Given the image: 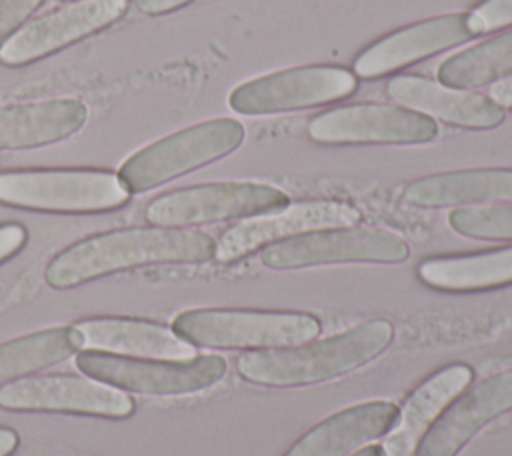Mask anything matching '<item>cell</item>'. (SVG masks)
Masks as SVG:
<instances>
[{"mask_svg":"<svg viewBox=\"0 0 512 456\" xmlns=\"http://www.w3.org/2000/svg\"><path fill=\"white\" fill-rule=\"evenodd\" d=\"M410 246L394 232L364 226H338L298 234L264 248L262 264L276 270L334 262H402Z\"/></svg>","mask_w":512,"mask_h":456,"instance_id":"cell-8","label":"cell"},{"mask_svg":"<svg viewBox=\"0 0 512 456\" xmlns=\"http://www.w3.org/2000/svg\"><path fill=\"white\" fill-rule=\"evenodd\" d=\"M288 204V194L270 184L210 182L156 196L148 202L144 216L154 226L182 228L270 214Z\"/></svg>","mask_w":512,"mask_h":456,"instance_id":"cell-6","label":"cell"},{"mask_svg":"<svg viewBox=\"0 0 512 456\" xmlns=\"http://www.w3.org/2000/svg\"><path fill=\"white\" fill-rule=\"evenodd\" d=\"M88 120L78 98H50L0 106V150H28L74 136Z\"/></svg>","mask_w":512,"mask_h":456,"instance_id":"cell-18","label":"cell"},{"mask_svg":"<svg viewBox=\"0 0 512 456\" xmlns=\"http://www.w3.org/2000/svg\"><path fill=\"white\" fill-rule=\"evenodd\" d=\"M472 380L466 364H452L424 380L404 402L382 444L384 456H414L428 426Z\"/></svg>","mask_w":512,"mask_h":456,"instance_id":"cell-20","label":"cell"},{"mask_svg":"<svg viewBox=\"0 0 512 456\" xmlns=\"http://www.w3.org/2000/svg\"><path fill=\"white\" fill-rule=\"evenodd\" d=\"M356 84V76L340 66L288 68L238 84L228 94V106L248 116L304 110L342 100Z\"/></svg>","mask_w":512,"mask_h":456,"instance_id":"cell-9","label":"cell"},{"mask_svg":"<svg viewBox=\"0 0 512 456\" xmlns=\"http://www.w3.org/2000/svg\"><path fill=\"white\" fill-rule=\"evenodd\" d=\"M44 0H0V50Z\"/></svg>","mask_w":512,"mask_h":456,"instance_id":"cell-27","label":"cell"},{"mask_svg":"<svg viewBox=\"0 0 512 456\" xmlns=\"http://www.w3.org/2000/svg\"><path fill=\"white\" fill-rule=\"evenodd\" d=\"M466 16L472 36L508 28L512 26V0H482Z\"/></svg>","mask_w":512,"mask_h":456,"instance_id":"cell-26","label":"cell"},{"mask_svg":"<svg viewBox=\"0 0 512 456\" xmlns=\"http://www.w3.org/2000/svg\"><path fill=\"white\" fill-rule=\"evenodd\" d=\"M388 96L424 116H434L458 128L486 130L504 120L500 108L490 96L454 90L416 74H402L386 84Z\"/></svg>","mask_w":512,"mask_h":456,"instance_id":"cell-16","label":"cell"},{"mask_svg":"<svg viewBox=\"0 0 512 456\" xmlns=\"http://www.w3.org/2000/svg\"><path fill=\"white\" fill-rule=\"evenodd\" d=\"M490 98L500 108H510L512 110V76H506L504 80H498L496 84H492Z\"/></svg>","mask_w":512,"mask_h":456,"instance_id":"cell-30","label":"cell"},{"mask_svg":"<svg viewBox=\"0 0 512 456\" xmlns=\"http://www.w3.org/2000/svg\"><path fill=\"white\" fill-rule=\"evenodd\" d=\"M216 254L212 236L200 230L168 226H130L82 238L60 250L44 270L56 290L154 264H202Z\"/></svg>","mask_w":512,"mask_h":456,"instance_id":"cell-1","label":"cell"},{"mask_svg":"<svg viewBox=\"0 0 512 456\" xmlns=\"http://www.w3.org/2000/svg\"><path fill=\"white\" fill-rule=\"evenodd\" d=\"M82 344L94 350L132 356L188 360L196 356L194 344L180 338L174 330L152 320L138 318H86L74 324Z\"/></svg>","mask_w":512,"mask_h":456,"instance_id":"cell-17","label":"cell"},{"mask_svg":"<svg viewBox=\"0 0 512 456\" xmlns=\"http://www.w3.org/2000/svg\"><path fill=\"white\" fill-rule=\"evenodd\" d=\"M76 366L94 380L146 396H180L214 386L226 374V360L216 354L188 360H144L102 350H80Z\"/></svg>","mask_w":512,"mask_h":456,"instance_id":"cell-7","label":"cell"},{"mask_svg":"<svg viewBox=\"0 0 512 456\" xmlns=\"http://www.w3.org/2000/svg\"><path fill=\"white\" fill-rule=\"evenodd\" d=\"M0 406L18 412H70L102 418H126L132 398L116 386L72 374H42L0 388Z\"/></svg>","mask_w":512,"mask_h":456,"instance_id":"cell-12","label":"cell"},{"mask_svg":"<svg viewBox=\"0 0 512 456\" xmlns=\"http://www.w3.org/2000/svg\"><path fill=\"white\" fill-rule=\"evenodd\" d=\"M242 142L244 126L238 120L210 118L136 150L118 176L130 194H140L232 154Z\"/></svg>","mask_w":512,"mask_h":456,"instance_id":"cell-3","label":"cell"},{"mask_svg":"<svg viewBox=\"0 0 512 456\" xmlns=\"http://www.w3.org/2000/svg\"><path fill=\"white\" fill-rule=\"evenodd\" d=\"M392 336V324L378 318L314 344L246 352L236 360V370L262 386L318 384L368 364L388 348Z\"/></svg>","mask_w":512,"mask_h":456,"instance_id":"cell-2","label":"cell"},{"mask_svg":"<svg viewBox=\"0 0 512 456\" xmlns=\"http://www.w3.org/2000/svg\"><path fill=\"white\" fill-rule=\"evenodd\" d=\"M472 32L464 12L428 18L400 28L372 46L354 60V74L360 78H378L414 64L422 58L468 42Z\"/></svg>","mask_w":512,"mask_h":456,"instance_id":"cell-14","label":"cell"},{"mask_svg":"<svg viewBox=\"0 0 512 456\" xmlns=\"http://www.w3.org/2000/svg\"><path fill=\"white\" fill-rule=\"evenodd\" d=\"M130 0H76L24 24L0 50L4 66L48 58L124 18Z\"/></svg>","mask_w":512,"mask_h":456,"instance_id":"cell-10","label":"cell"},{"mask_svg":"<svg viewBox=\"0 0 512 456\" xmlns=\"http://www.w3.org/2000/svg\"><path fill=\"white\" fill-rule=\"evenodd\" d=\"M404 200L420 208L512 202V170L474 168L424 176L406 186Z\"/></svg>","mask_w":512,"mask_h":456,"instance_id":"cell-21","label":"cell"},{"mask_svg":"<svg viewBox=\"0 0 512 456\" xmlns=\"http://www.w3.org/2000/svg\"><path fill=\"white\" fill-rule=\"evenodd\" d=\"M454 232L478 240H512V204L456 208L448 214Z\"/></svg>","mask_w":512,"mask_h":456,"instance_id":"cell-25","label":"cell"},{"mask_svg":"<svg viewBox=\"0 0 512 456\" xmlns=\"http://www.w3.org/2000/svg\"><path fill=\"white\" fill-rule=\"evenodd\" d=\"M352 456H384V452H382V446L370 444V446H366V448H362V450L354 452Z\"/></svg>","mask_w":512,"mask_h":456,"instance_id":"cell-32","label":"cell"},{"mask_svg":"<svg viewBox=\"0 0 512 456\" xmlns=\"http://www.w3.org/2000/svg\"><path fill=\"white\" fill-rule=\"evenodd\" d=\"M442 86L470 90L512 74V32L456 52L438 66Z\"/></svg>","mask_w":512,"mask_h":456,"instance_id":"cell-24","label":"cell"},{"mask_svg":"<svg viewBox=\"0 0 512 456\" xmlns=\"http://www.w3.org/2000/svg\"><path fill=\"white\" fill-rule=\"evenodd\" d=\"M56 2H76V0H56Z\"/></svg>","mask_w":512,"mask_h":456,"instance_id":"cell-33","label":"cell"},{"mask_svg":"<svg viewBox=\"0 0 512 456\" xmlns=\"http://www.w3.org/2000/svg\"><path fill=\"white\" fill-rule=\"evenodd\" d=\"M130 192L118 174L96 168H34L0 172V202L40 212H106Z\"/></svg>","mask_w":512,"mask_h":456,"instance_id":"cell-4","label":"cell"},{"mask_svg":"<svg viewBox=\"0 0 512 456\" xmlns=\"http://www.w3.org/2000/svg\"><path fill=\"white\" fill-rule=\"evenodd\" d=\"M18 446V434L12 428L0 426V456H10Z\"/></svg>","mask_w":512,"mask_h":456,"instance_id":"cell-31","label":"cell"},{"mask_svg":"<svg viewBox=\"0 0 512 456\" xmlns=\"http://www.w3.org/2000/svg\"><path fill=\"white\" fill-rule=\"evenodd\" d=\"M26 240H28V232L22 224H16V222L0 224V264L12 258L16 252H20Z\"/></svg>","mask_w":512,"mask_h":456,"instance_id":"cell-28","label":"cell"},{"mask_svg":"<svg viewBox=\"0 0 512 456\" xmlns=\"http://www.w3.org/2000/svg\"><path fill=\"white\" fill-rule=\"evenodd\" d=\"M512 410V370L478 382L422 436L414 456H456L474 434Z\"/></svg>","mask_w":512,"mask_h":456,"instance_id":"cell-15","label":"cell"},{"mask_svg":"<svg viewBox=\"0 0 512 456\" xmlns=\"http://www.w3.org/2000/svg\"><path fill=\"white\" fill-rule=\"evenodd\" d=\"M172 330L206 348H288L314 340L320 322L304 312L192 308L172 320Z\"/></svg>","mask_w":512,"mask_h":456,"instance_id":"cell-5","label":"cell"},{"mask_svg":"<svg viewBox=\"0 0 512 456\" xmlns=\"http://www.w3.org/2000/svg\"><path fill=\"white\" fill-rule=\"evenodd\" d=\"M416 272L424 284L448 292H470L512 284V246L470 256L428 258L418 264Z\"/></svg>","mask_w":512,"mask_h":456,"instance_id":"cell-22","label":"cell"},{"mask_svg":"<svg viewBox=\"0 0 512 456\" xmlns=\"http://www.w3.org/2000/svg\"><path fill=\"white\" fill-rule=\"evenodd\" d=\"M396 418L398 408L388 400L354 404L316 424L284 456H348L386 434Z\"/></svg>","mask_w":512,"mask_h":456,"instance_id":"cell-19","label":"cell"},{"mask_svg":"<svg viewBox=\"0 0 512 456\" xmlns=\"http://www.w3.org/2000/svg\"><path fill=\"white\" fill-rule=\"evenodd\" d=\"M196 0H136V8L146 16H162L176 12Z\"/></svg>","mask_w":512,"mask_h":456,"instance_id":"cell-29","label":"cell"},{"mask_svg":"<svg viewBox=\"0 0 512 456\" xmlns=\"http://www.w3.org/2000/svg\"><path fill=\"white\" fill-rule=\"evenodd\" d=\"M360 218L362 214L356 206L340 200H306L292 206L288 204L278 212L246 218L228 228L216 244L214 258L218 262H236L266 244L322 228L354 226Z\"/></svg>","mask_w":512,"mask_h":456,"instance_id":"cell-13","label":"cell"},{"mask_svg":"<svg viewBox=\"0 0 512 456\" xmlns=\"http://www.w3.org/2000/svg\"><path fill=\"white\" fill-rule=\"evenodd\" d=\"M76 326H52L0 344V386L54 366L82 348Z\"/></svg>","mask_w":512,"mask_h":456,"instance_id":"cell-23","label":"cell"},{"mask_svg":"<svg viewBox=\"0 0 512 456\" xmlns=\"http://www.w3.org/2000/svg\"><path fill=\"white\" fill-rule=\"evenodd\" d=\"M308 134L324 144H426L438 136V126L404 106L362 102L314 116Z\"/></svg>","mask_w":512,"mask_h":456,"instance_id":"cell-11","label":"cell"}]
</instances>
